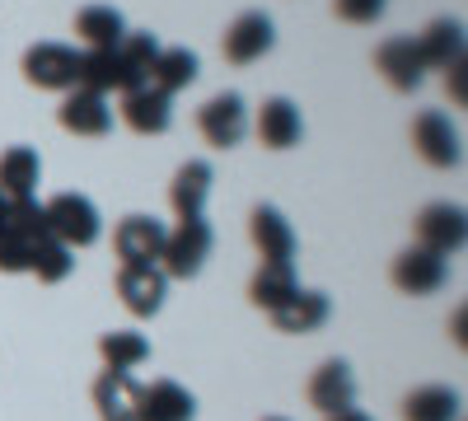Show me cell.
Here are the masks:
<instances>
[{
  "label": "cell",
  "mask_w": 468,
  "mask_h": 421,
  "mask_svg": "<svg viewBox=\"0 0 468 421\" xmlns=\"http://www.w3.org/2000/svg\"><path fill=\"white\" fill-rule=\"evenodd\" d=\"M48 235L52 239H61L70 253L75 248H90L94 239H99V206L90 202V197H80V193H61V197H52L48 206Z\"/></svg>",
  "instance_id": "3"
},
{
  "label": "cell",
  "mask_w": 468,
  "mask_h": 421,
  "mask_svg": "<svg viewBox=\"0 0 468 421\" xmlns=\"http://www.w3.org/2000/svg\"><path fill=\"white\" fill-rule=\"evenodd\" d=\"M48 239V211L37 197L10 202L5 220H0V272H28L33 248Z\"/></svg>",
  "instance_id": "1"
},
{
  "label": "cell",
  "mask_w": 468,
  "mask_h": 421,
  "mask_svg": "<svg viewBox=\"0 0 468 421\" xmlns=\"http://www.w3.org/2000/svg\"><path fill=\"white\" fill-rule=\"evenodd\" d=\"M300 136H304V122L291 99H267L258 108V141L267 150H291V145H300Z\"/></svg>",
  "instance_id": "21"
},
{
  "label": "cell",
  "mask_w": 468,
  "mask_h": 421,
  "mask_svg": "<svg viewBox=\"0 0 468 421\" xmlns=\"http://www.w3.org/2000/svg\"><path fill=\"white\" fill-rule=\"evenodd\" d=\"M5 211H10V197H5V193H0V220H5Z\"/></svg>",
  "instance_id": "36"
},
{
  "label": "cell",
  "mask_w": 468,
  "mask_h": 421,
  "mask_svg": "<svg viewBox=\"0 0 468 421\" xmlns=\"http://www.w3.org/2000/svg\"><path fill=\"white\" fill-rule=\"evenodd\" d=\"M394 286L403 295H436L445 281H450V262L441 253H426V248H408L394 258Z\"/></svg>",
  "instance_id": "10"
},
{
  "label": "cell",
  "mask_w": 468,
  "mask_h": 421,
  "mask_svg": "<svg viewBox=\"0 0 468 421\" xmlns=\"http://www.w3.org/2000/svg\"><path fill=\"white\" fill-rule=\"evenodd\" d=\"M75 37H80L90 52H112L127 37V24L112 5H85L80 15H75Z\"/></svg>",
  "instance_id": "23"
},
{
  "label": "cell",
  "mask_w": 468,
  "mask_h": 421,
  "mask_svg": "<svg viewBox=\"0 0 468 421\" xmlns=\"http://www.w3.org/2000/svg\"><path fill=\"white\" fill-rule=\"evenodd\" d=\"M412 145H417V155L431 164V169H454V164L463 160L459 127L445 118V112H436V108L417 112V122H412Z\"/></svg>",
  "instance_id": "6"
},
{
  "label": "cell",
  "mask_w": 468,
  "mask_h": 421,
  "mask_svg": "<svg viewBox=\"0 0 468 421\" xmlns=\"http://www.w3.org/2000/svg\"><path fill=\"white\" fill-rule=\"evenodd\" d=\"M211 164L207 160H187L178 174H174V183H169V206L178 211V220H192V216H202V206H207V197H211Z\"/></svg>",
  "instance_id": "20"
},
{
  "label": "cell",
  "mask_w": 468,
  "mask_h": 421,
  "mask_svg": "<svg viewBox=\"0 0 468 421\" xmlns=\"http://www.w3.org/2000/svg\"><path fill=\"white\" fill-rule=\"evenodd\" d=\"M468 239V220H463V206H450V202H436V206H426L417 216V248L426 253H459Z\"/></svg>",
  "instance_id": "8"
},
{
  "label": "cell",
  "mask_w": 468,
  "mask_h": 421,
  "mask_svg": "<svg viewBox=\"0 0 468 421\" xmlns=\"http://www.w3.org/2000/svg\"><path fill=\"white\" fill-rule=\"evenodd\" d=\"M165 235H169V229L154 216H127L122 225L112 229V253H117L122 267H160Z\"/></svg>",
  "instance_id": "5"
},
{
  "label": "cell",
  "mask_w": 468,
  "mask_h": 421,
  "mask_svg": "<svg viewBox=\"0 0 468 421\" xmlns=\"http://www.w3.org/2000/svg\"><path fill=\"white\" fill-rule=\"evenodd\" d=\"M211 225L202 220V216H192V220H178L169 235H165V253H160V272L165 277H178V281H187V277H197L202 267H207V258H211Z\"/></svg>",
  "instance_id": "2"
},
{
  "label": "cell",
  "mask_w": 468,
  "mask_h": 421,
  "mask_svg": "<svg viewBox=\"0 0 468 421\" xmlns=\"http://www.w3.org/2000/svg\"><path fill=\"white\" fill-rule=\"evenodd\" d=\"M249 235H253L262 262H291L295 258V229L277 206H258L249 216Z\"/></svg>",
  "instance_id": "17"
},
{
  "label": "cell",
  "mask_w": 468,
  "mask_h": 421,
  "mask_svg": "<svg viewBox=\"0 0 468 421\" xmlns=\"http://www.w3.org/2000/svg\"><path fill=\"white\" fill-rule=\"evenodd\" d=\"M267 421H286V416H267Z\"/></svg>",
  "instance_id": "37"
},
{
  "label": "cell",
  "mask_w": 468,
  "mask_h": 421,
  "mask_svg": "<svg viewBox=\"0 0 468 421\" xmlns=\"http://www.w3.org/2000/svg\"><path fill=\"white\" fill-rule=\"evenodd\" d=\"M80 57L66 43H33L24 52V80L37 89H75L80 85Z\"/></svg>",
  "instance_id": "4"
},
{
  "label": "cell",
  "mask_w": 468,
  "mask_h": 421,
  "mask_svg": "<svg viewBox=\"0 0 468 421\" xmlns=\"http://www.w3.org/2000/svg\"><path fill=\"white\" fill-rule=\"evenodd\" d=\"M122 122H127L136 136H160V132H169V122H174V103H169V94H160V89L136 85V89L122 94Z\"/></svg>",
  "instance_id": "14"
},
{
  "label": "cell",
  "mask_w": 468,
  "mask_h": 421,
  "mask_svg": "<svg viewBox=\"0 0 468 421\" xmlns=\"http://www.w3.org/2000/svg\"><path fill=\"white\" fill-rule=\"evenodd\" d=\"M445 89H450V99H454L459 108L468 103V66H463V61L445 70Z\"/></svg>",
  "instance_id": "33"
},
{
  "label": "cell",
  "mask_w": 468,
  "mask_h": 421,
  "mask_svg": "<svg viewBox=\"0 0 468 421\" xmlns=\"http://www.w3.org/2000/svg\"><path fill=\"white\" fill-rule=\"evenodd\" d=\"M192 416H197V403L174 379H150L136 394V421H192Z\"/></svg>",
  "instance_id": "12"
},
{
  "label": "cell",
  "mask_w": 468,
  "mask_h": 421,
  "mask_svg": "<svg viewBox=\"0 0 468 421\" xmlns=\"http://www.w3.org/2000/svg\"><path fill=\"white\" fill-rule=\"evenodd\" d=\"M271 43H277L271 19L262 10H249V15H239L225 28V61L229 66H253V61H262L271 52Z\"/></svg>",
  "instance_id": "9"
},
{
  "label": "cell",
  "mask_w": 468,
  "mask_h": 421,
  "mask_svg": "<svg viewBox=\"0 0 468 421\" xmlns=\"http://www.w3.org/2000/svg\"><path fill=\"white\" fill-rule=\"evenodd\" d=\"M75 89H90V94L122 89L127 94V70H122V61H117V47L112 52H85L80 57V85Z\"/></svg>",
  "instance_id": "28"
},
{
  "label": "cell",
  "mask_w": 468,
  "mask_h": 421,
  "mask_svg": "<svg viewBox=\"0 0 468 421\" xmlns=\"http://www.w3.org/2000/svg\"><path fill=\"white\" fill-rule=\"evenodd\" d=\"M61 127L70 136H108L112 132V108L103 94H90V89H70L61 99Z\"/></svg>",
  "instance_id": "16"
},
{
  "label": "cell",
  "mask_w": 468,
  "mask_h": 421,
  "mask_svg": "<svg viewBox=\"0 0 468 421\" xmlns=\"http://www.w3.org/2000/svg\"><path fill=\"white\" fill-rule=\"evenodd\" d=\"M277 332H314L328 323V295L324 290H295L282 310H271Z\"/></svg>",
  "instance_id": "24"
},
{
  "label": "cell",
  "mask_w": 468,
  "mask_h": 421,
  "mask_svg": "<svg viewBox=\"0 0 468 421\" xmlns=\"http://www.w3.org/2000/svg\"><path fill=\"white\" fill-rule=\"evenodd\" d=\"M403 421H459V394L445 384H421L403 398Z\"/></svg>",
  "instance_id": "27"
},
{
  "label": "cell",
  "mask_w": 468,
  "mask_h": 421,
  "mask_svg": "<svg viewBox=\"0 0 468 421\" xmlns=\"http://www.w3.org/2000/svg\"><path fill=\"white\" fill-rule=\"evenodd\" d=\"M463 323H468V310H454V342H459V347H463V337H468Z\"/></svg>",
  "instance_id": "35"
},
{
  "label": "cell",
  "mask_w": 468,
  "mask_h": 421,
  "mask_svg": "<svg viewBox=\"0 0 468 421\" xmlns=\"http://www.w3.org/2000/svg\"><path fill=\"white\" fill-rule=\"evenodd\" d=\"M70 267H75V253L61 244V239H43L33 248V262H28V272L37 277V281H48V286H57V281H66L70 277Z\"/></svg>",
  "instance_id": "31"
},
{
  "label": "cell",
  "mask_w": 468,
  "mask_h": 421,
  "mask_svg": "<svg viewBox=\"0 0 468 421\" xmlns=\"http://www.w3.org/2000/svg\"><path fill=\"white\" fill-rule=\"evenodd\" d=\"M154 57H160L154 33H127L122 43H117V61H122V70H127V89L145 85V75H150Z\"/></svg>",
  "instance_id": "29"
},
{
  "label": "cell",
  "mask_w": 468,
  "mask_h": 421,
  "mask_svg": "<svg viewBox=\"0 0 468 421\" xmlns=\"http://www.w3.org/2000/svg\"><path fill=\"white\" fill-rule=\"evenodd\" d=\"M324 421H375L370 412H361L356 403H351V407H342V412H333V416H324Z\"/></svg>",
  "instance_id": "34"
},
{
  "label": "cell",
  "mask_w": 468,
  "mask_h": 421,
  "mask_svg": "<svg viewBox=\"0 0 468 421\" xmlns=\"http://www.w3.org/2000/svg\"><path fill=\"white\" fill-rule=\"evenodd\" d=\"M356 403V379H351L346 361H324L314 374H309V407H319L324 416L342 412Z\"/></svg>",
  "instance_id": "15"
},
{
  "label": "cell",
  "mask_w": 468,
  "mask_h": 421,
  "mask_svg": "<svg viewBox=\"0 0 468 421\" xmlns=\"http://www.w3.org/2000/svg\"><path fill=\"white\" fill-rule=\"evenodd\" d=\"M192 80H197V57H192L187 47H160V57H154V66H150V75H145V85L150 89H160V94H178V89H187Z\"/></svg>",
  "instance_id": "26"
},
{
  "label": "cell",
  "mask_w": 468,
  "mask_h": 421,
  "mask_svg": "<svg viewBox=\"0 0 468 421\" xmlns=\"http://www.w3.org/2000/svg\"><path fill=\"white\" fill-rule=\"evenodd\" d=\"M384 5L388 0H333L337 19H346V24H375L384 15Z\"/></svg>",
  "instance_id": "32"
},
{
  "label": "cell",
  "mask_w": 468,
  "mask_h": 421,
  "mask_svg": "<svg viewBox=\"0 0 468 421\" xmlns=\"http://www.w3.org/2000/svg\"><path fill=\"white\" fill-rule=\"evenodd\" d=\"M99 356H103V365L108 370H136L145 356H150V342L141 337V332H103L99 337Z\"/></svg>",
  "instance_id": "30"
},
{
  "label": "cell",
  "mask_w": 468,
  "mask_h": 421,
  "mask_svg": "<svg viewBox=\"0 0 468 421\" xmlns=\"http://www.w3.org/2000/svg\"><path fill=\"white\" fill-rule=\"evenodd\" d=\"M300 290V281H295V267L291 262H262L258 272H253V281H249V300L258 304V310H282V304L291 300Z\"/></svg>",
  "instance_id": "25"
},
{
  "label": "cell",
  "mask_w": 468,
  "mask_h": 421,
  "mask_svg": "<svg viewBox=\"0 0 468 421\" xmlns=\"http://www.w3.org/2000/svg\"><path fill=\"white\" fill-rule=\"evenodd\" d=\"M417 52H421V66L426 70H450L463 61V24L459 19H436L417 37Z\"/></svg>",
  "instance_id": "22"
},
{
  "label": "cell",
  "mask_w": 468,
  "mask_h": 421,
  "mask_svg": "<svg viewBox=\"0 0 468 421\" xmlns=\"http://www.w3.org/2000/svg\"><path fill=\"white\" fill-rule=\"evenodd\" d=\"M197 132H202V141L216 145V150L239 145L244 132H249V108H244V99H239V94H216V99H207L202 112H197Z\"/></svg>",
  "instance_id": "7"
},
{
  "label": "cell",
  "mask_w": 468,
  "mask_h": 421,
  "mask_svg": "<svg viewBox=\"0 0 468 421\" xmlns=\"http://www.w3.org/2000/svg\"><path fill=\"white\" fill-rule=\"evenodd\" d=\"M136 394H141V384H136L127 370H103L94 379L99 421H136Z\"/></svg>",
  "instance_id": "19"
},
{
  "label": "cell",
  "mask_w": 468,
  "mask_h": 421,
  "mask_svg": "<svg viewBox=\"0 0 468 421\" xmlns=\"http://www.w3.org/2000/svg\"><path fill=\"white\" fill-rule=\"evenodd\" d=\"M117 295H122L127 314L136 319H150L165 310V295H169V277L160 267H122L117 272Z\"/></svg>",
  "instance_id": "11"
},
{
  "label": "cell",
  "mask_w": 468,
  "mask_h": 421,
  "mask_svg": "<svg viewBox=\"0 0 468 421\" xmlns=\"http://www.w3.org/2000/svg\"><path fill=\"white\" fill-rule=\"evenodd\" d=\"M37 178H43V160H37L33 145H10L5 155H0V193L10 202L37 197Z\"/></svg>",
  "instance_id": "18"
},
{
  "label": "cell",
  "mask_w": 468,
  "mask_h": 421,
  "mask_svg": "<svg viewBox=\"0 0 468 421\" xmlns=\"http://www.w3.org/2000/svg\"><path fill=\"white\" fill-rule=\"evenodd\" d=\"M375 70H379L394 89H403V94L421 89V80H426V66H421V52H417L412 37H388V43H379Z\"/></svg>",
  "instance_id": "13"
}]
</instances>
